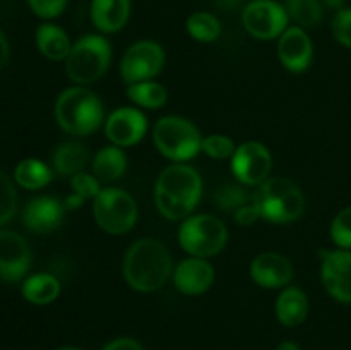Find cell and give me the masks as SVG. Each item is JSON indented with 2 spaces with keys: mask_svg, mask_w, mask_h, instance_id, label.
Wrapping results in <instances>:
<instances>
[{
  "mask_svg": "<svg viewBox=\"0 0 351 350\" xmlns=\"http://www.w3.org/2000/svg\"><path fill=\"white\" fill-rule=\"evenodd\" d=\"M171 273V256L167 247L154 239L134 242L123 257V278L139 292L158 290Z\"/></svg>",
  "mask_w": 351,
  "mask_h": 350,
  "instance_id": "cell-1",
  "label": "cell"
},
{
  "mask_svg": "<svg viewBox=\"0 0 351 350\" xmlns=\"http://www.w3.org/2000/svg\"><path fill=\"white\" fill-rule=\"evenodd\" d=\"M202 182L197 172L187 165H171L161 172L156 182L154 199L168 220H184L201 199Z\"/></svg>",
  "mask_w": 351,
  "mask_h": 350,
  "instance_id": "cell-2",
  "label": "cell"
},
{
  "mask_svg": "<svg viewBox=\"0 0 351 350\" xmlns=\"http://www.w3.org/2000/svg\"><path fill=\"white\" fill-rule=\"evenodd\" d=\"M252 205L261 218L273 223H288L300 218L304 213V194L300 189L285 177L266 178L254 192Z\"/></svg>",
  "mask_w": 351,
  "mask_h": 350,
  "instance_id": "cell-3",
  "label": "cell"
},
{
  "mask_svg": "<svg viewBox=\"0 0 351 350\" xmlns=\"http://www.w3.org/2000/svg\"><path fill=\"white\" fill-rule=\"evenodd\" d=\"M55 117L65 132L88 136L103 122V105L89 89L69 88L58 96Z\"/></svg>",
  "mask_w": 351,
  "mask_h": 350,
  "instance_id": "cell-4",
  "label": "cell"
},
{
  "mask_svg": "<svg viewBox=\"0 0 351 350\" xmlns=\"http://www.w3.org/2000/svg\"><path fill=\"white\" fill-rule=\"evenodd\" d=\"M158 151L170 160L184 161L201 151L202 137L197 127L182 117H163L153 129Z\"/></svg>",
  "mask_w": 351,
  "mask_h": 350,
  "instance_id": "cell-5",
  "label": "cell"
},
{
  "mask_svg": "<svg viewBox=\"0 0 351 350\" xmlns=\"http://www.w3.org/2000/svg\"><path fill=\"white\" fill-rule=\"evenodd\" d=\"M110 55L112 48L105 38L98 34H88L75 41L74 47L71 48L65 71L69 78L79 84L98 81L108 69Z\"/></svg>",
  "mask_w": 351,
  "mask_h": 350,
  "instance_id": "cell-6",
  "label": "cell"
},
{
  "mask_svg": "<svg viewBox=\"0 0 351 350\" xmlns=\"http://www.w3.org/2000/svg\"><path fill=\"white\" fill-rule=\"evenodd\" d=\"M228 232L219 218L213 215H197L185 220L178 232L182 247L194 257H209L225 247Z\"/></svg>",
  "mask_w": 351,
  "mask_h": 350,
  "instance_id": "cell-7",
  "label": "cell"
},
{
  "mask_svg": "<svg viewBox=\"0 0 351 350\" xmlns=\"http://www.w3.org/2000/svg\"><path fill=\"white\" fill-rule=\"evenodd\" d=\"M93 211L98 225L113 235L129 232L137 220V206L132 196L117 187L101 189L95 198Z\"/></svg>",
  "mask_w": 351,
  "mask_h": 350,
  "instance_id": "cell-8",
  "label": "cell"
},
{
  "mask_svg": "<svg viewBox=\"0 0 351 350\" xmlns=\"http://www.w3.org/2000/svg\"><path fill=\"white\" fill-rule=\"evenodd\" d=\"M245 30L259 40H273L287 31L288 12L274 0H254L242 12Z\"/></svg>",
  "mask_w": 351,
  "mask_h": 350,
  "instance_id": "cell-9",
  "label": "cell"
},
{
  "mask_svg": "<svg viewBox=\"0 0 351 350\" xmlns=\"http://www.w3.org/2000/svg\"><path fill=\"white\" fill-rule=\"evenodd\" d=\"M165 65V51L158 43L149 40L137 41L125 51L120 65L122 78L130 84L149 81L160 74Z\"/></svg>",
  "mask_w": 351,
  "mask_h": 350,
  "instance_id": "cell-10",
  "label": "cell"
},
{
  "mask_svg": "<svg viewBox=\"0 0 351 350\" xmlns=\"http://www.w3.org/2000/svg\"><path fill=\"white\" fill-rule=\"evenodd\" d=\"M273 167V158L264 144L249 141L235 150L232 156V170L240 182L247 185L263 184Z\"/></svg>",
  "mask_w": 351,
  "mask_h": 350,
  "instance_id": "cell-11",
  "label": "cell"
},
{
  "mask_svg": "<svg viewBox=\"0 0 351 350\" xmlns=\"http://www.w3.org/2000/svg\"><path fill=\"white\" fill-rule=\"evenodd\" d=\"M321 278L335 301L351 304V250H326L322 254Z\"/></svg>",
  "mask_w": 351,
  "mask_h": 350,
  "instance_id": "cell-12",
  "label": "cell"
},
{
  "mask_svg": "<svg viewBox=\"0 0 351 350\" xmlns=\"http://www.w3.org/2000/svg\"><path fill=\"white\" fill-rule=\"evenodd\" d=\"M31 266V249L23 235L10 230H0V277L17 281Z\"/></svg>",
  "mask_w": 351,
  "mask_h": 350,
  "instance_id": "cell-13",
  "label": "cell"
},
{
  "mask_svg": "<svg viewBox=\"0 0 351 350\" xmlns=\"http://www.w3.org/2000/svg\"><path fill=\"white\" fill-rule=\"evenodd\" d=\"M146 117L136 108H119L106 120V137L113 146H132L146 134Z\"/></svg>",
  "mask_w": 351,
  "mask_h": 350,
  "instance_id": "cell-14",
  "label": "cell"
},
{
  "mask_svg": "<svg viewBox=\"0 0 351 350\" xmlns=\"http://www.w3.org/2000/svg\"><path fill=\"white\" fill-rule=\"evenodd\" d=\"M278 55L280 60L288 71L302 72L311 65L312 55V41L308 34L302 27H288L280 36L278 43Z\"/></svg>",
  "mask_w": 351,
  "mask_h": 350,
  "instance_id": "cell-15",
  "label": "cell"
},
{
  "mask_svg": "<svg viewBox=\"0 0 351 350\" xmlns=\"http://www.w3.org/2000/svg\"><path fill=\"white\" fill-rule=\"evenodd\" d=\"M250 275L254 281L264 288H280L285 287L293 278V266L288 257L276 253L259 254L252 261Z\"/></svg>",
  "mask_w": 351,
  "mask_h": 350,
  "instance_id": "cell-16",
  "label": "cell"
},
{
  "mask_svg": "<svg viewBox=\"0 0 351 350\" xmlns=\"http://www.w3.org/2000/svg\"><path fill=\"white\" fill-rule=\"evenodd\" d=\"M175 287L187 295L204 294L215 281V270L202 257H189L177 266L173 273Z\"/></svg>",
  "mask_w": 351,
  "mask_h": 350,
  "instance_id": "cell-17",
  "label": "cell"
},
{
  "mask_svg": "<svg viewBox=\"0 0 351 350\" xmlns=\"http://www.w3.org/2000/svg\"><path fill=\"white\" fill-rule=\"evenodd\" d=\"M64 220V206L58 199L41 196L27 202L23 211V222L29 230L47 233L57 229Z\"/></svg>",
  "mask_w": 351,
  "mask_h": 350,
  "instance_id": "cell-18",
  "label": "cell"
},
{
  "mask_svg": "<svg viewBox=\"0 0 351 350\" xmlns=\"http://www.w3.org/2000/svg\"><path fill=\"white\" fill-rule=\"evenodd\" d=\"M130 16V0H93L91 19L98 30L115 33Z\"/></svg>",
  "mask_w": 351,
  "mask_h": 350,
  "instance_id": "cell-19",
  "label": "cell"
},
{
  "mask_svg": "<svg viewBox=\"0 0 351 350\" xmlns=\"http://www.w3.org/2000/svg\"><path fill=\"white\" fill-rule=\"evenodd\" d=\"M276 314L281 325L288 328L302 325L308 314V299L300 288L290 287L281 292L276 301Z\"/></svg>",
  "mask_w": 351,
  "mask_h": 350,
  "instance_id": "cell-20",
  "label": "cell"
},
{
  "mask_svg": "<svg viewBox=\"0 0 351 350\" xmlns=\"http://www.w3.org/2000/svg\"><path fill=\"white\" fill-rule=\"evenodd\" d=\"M36 45L50 60H62L71 54V41L65 31L55 24H41L36 30Z\"/></svg>",
  "mask_w": 351,
  "mask_h": 350,
  "instance_id": "cell-21",
  "label": "cell"
},
{
  "mask_svg": "<svg viewBox=\"0 0 351 350\" xmlns=\"http://www.w3.org/2000/svg\"><path fill=\"white\" fill-rule=\"evenodd\" d=\"M127 167L125 153L119 146L103 148L96 153L95 161H93V170L95 177L99 182H113L122 177Z\"/></svg>",
  "mask_w": 351,
  "mask_h": 350,
  "instance_id": "cell-22",
  "label": "cell"
},
{
  "mask_svg": "<svg viewBox=\"0 0 351 350\" xmlns=\"http://www.w3.org/2000/svg\"><path fill=\"white\" fill-rule=\"evenodd\" d=\"M60 294V281L48 273L33 275L23 285V295L27 302L45 305L53 302Z\"/></svg>",
  "mask_w": 351,
  "mask_h": 350,
  "instance_id": "cell-23",
  "label": "cell"
},
{
  "mask_svg": "<svg viewBox=\"0 0 351 350\" xmlns=\"http://www.w3.org/2000/svg\"><path fill=\"white\" fill-rule=\"evenodd\" d=\"M89 153L82 144L64 143L53 153V170L60 175H75L86 167Z\"/></svg>",
  "mask_w": 351,
  "mask_h": 350,
  "instance_id": "cell-24",
  "label": "cell"
},
{
  "mask_svg": "<svg viewBox=\"0 0 351 350\" xmlns=\"http://www.w3.org/2000/svg\"><path fill=\"white\" fill-rule=\"evenodd\" d=\"M14 178L24 189H40L51 180V170L36 158L23 160L14 170Z\"/></svg>",
  "mask_w": 351,
  "mask_h": 350,
  "instance_id": "cell-25",
  "label": "cell"
},
{
  "mask_svg": "<svg viewBox=\"0 0 351 350\" xmlns=\"http://www.w3.org/2000/svg\"><path fill=\"white\" fill-rule=\"evenodd\" d=\"M287 12L300 27L317 26L324 16L322 0H287Z\"/></svg>",
  "mask_w": 351,
  "mask_h": 350,
  "instance_id": "cell-26",
  "label": "cell"
},
{
  "mask_svg": "<svg viewBox=\"0 0 351 350\" xmlns=\"http://www.w3.org/2000/svg\"><path fill=\"white\" fill-rule=\"evenodd\" d=\"M129 98L144 108H160L167 102V89L154 81L136 82L127 91Z\"/></svg>",
  "mask_w": 351,
  "mask_h": 350,
  "instance_id": "cell-27",
  "label": "cell"
},
{
  "mask_svg": "<svg viewBox=\"0 0 351 350\" xmlns=\"http://www.w3.org/2000/svg\"><path fill=\"white\" fill-rule=\"evenodd\" d=\"M187 31L194 40L209 43L221 34V24L213 14L194 12L187 19Z\"/></svg>",
  "mask_w": 351,
  "mask_h": 350,
  "instance_id": "cell-28",
  "label": "cell"
},
{
  "mask_svg": "<svg viewBox=\"0 0 351 350\" xmlns=\"http://www.w3.org/2000/svg\"><path fill=\"white\" fill-rule=\"evenodd\" d=\"M215 205L223 211H237L247 205V192L235 184H225L215 192Z\"/></svg>",
  "mask_w": 351,
  "mask_h": 350,
  "instance_id": "cell-29",
  "label": "cell"
},
{
  "mask_svg": "<svg viewBox=\"0 0 351 350\" xmlns=\"http://www.w3.org/2000/svg\"><path fill=\"white\" fill-rule=\"evenodd\" d=\"M17 209V192L5 172L0 170V225L9 222Z\"/></svg>",
  "mask_w": 351,
  "mask_h": 350,
  "instance_id": "cell-30",
  "label": "cell"
},
{
  "mask_svg": "<svg viewBox=\"0 0 351 350\" xmlns=\"http://www.w3.org/2000/svg\"><path fill=\"white\" fill-rule=\"evenodd\" d=\"M331 239L339 249L351 250V206L341 209L331 225Z\"/></svg>",
  "mask_w": 351,
  "mask_h": 350,
  "instance_id": "cell-31",
  "label": "cell"
},
{
  "mask_svg": "<svg viewBox=\"0 0 351 350\" xmlns=\"http://www.w3.org/2000/svg\"><path fill=\"white\" fill-rule=\"evenodd\" d=\"M201 150L204 151L208 156L216 158V160H226V158L233 156L235 153V143L230 137L221 136V134H213L202 139Z\"/></svg>",
  "mask_w": 351,
  "mask_h": 350,
  "instance_id": "cell-32",
  "label": "cell"
},
{
  "mask_svg": "<svg viewBox=\"0 0 351 350\" xmlns=\"http://www.w3.org/2000/svg\"><path fill=\"white\" fill-rule=\"evenodd\" d=\"M332 34L343 47L351 48V9H341L332 17Z\"/></svg>",
  "mask_w": 351,
  "mask_h": 350,
  "instance_id": "cell-33",
  "label": "cell"
},
{
  "mask_svg": "<svg viewBox=\"0 0 351 350\" xmlns=\"http://www.w3.org/2000/svg\"><path fill=\"white\" fill-rule=\"evenodd\" d=\"M72 189H74V194L81 196L82 199L96 198L101 192L98 178L89 174H84V172L72 175Z\"/></svg>",
  "mask_w": 351,
  "mask_h": 350,
  "instance_id": "cell-34",
  "label": "cell"
},
{
  "mask_svg": "<svg viewBox=\"0 0 351 350\" xmlns=\"http://www.w3.org/2000/svg\"><path fill=\"white\" fill-rule=\"evenodd\" d=\"M31 10L41 19H51L64 12L67 0H27Z\"/></svg>",
  "mask_w": 351,
  "mask_h": 350,
  "instance_id": "cell-35",
  "label": "cell"
},
{
  "mask_svg": "<svg viewBox=\"0 0 351 350\" xmlns=\"http://www.w3.org/2000/svg\"><path fill=\"white\" fill-rule=\"evenodd\" d=\"M257 218H261V215L252 202H250V205L242 206V208L235 211V220L237 223H240V225H252Z\"/></svg>",
  "mask_w": 351,
  "mask_h": 350,
  "instance_id": "cell-36",
  "label": "cell"
},
{
  "mask_svg": "<svg viewBox=\"0 0 351 350\" xmlns=\"http://www.w3.org/2000/svg\"><path fill=\"white\" fill-rule=\"evenodd\" d=\"M103 350H144V347L132 338H117L110 342Z\"/></svg>",
  "mask_w": 351,
  "mask_h": 350,
  "instance_id": "cell-37",
  "label": "cell"
},
{
  "mask_svg": "<svg viewBox=\"0 0 351 350\" xmlns=\"http://www.w3.org/2000/svg\"><path fill=\"white\" fill-rule=\"evenodd\" d=\"M9 62V41H7L5 34L0 31V71L7 65Z\"/></svg>",
  "mask_w": 351,
  "mask_h": 350,
  "instance_id": "cell-38",
  "label": "cell"
},
{
  "mask_svg": "<svg viewBox=\"0 0 351 350\" xmlns=\"http://www.w3.org/2000/svg\"><path fill=\"white\" fill-rule=\"evenodd\" d=\"M213 2L221 10H235L242 5L243 0H213Z\"/></svg>",
  "mask_w": 351,
  "mask_h": 350,
  "instance_id": "cell-39",
  "label": "cell"
},
{
  "mask_svg": "<svg viewBox=\"0 0 351 350\" xmlns=\"http://www.w3.org/2000/svg\"><path fill=\"white\" fill-rule=\"evenodd\" d=\"M82 202H84V199H82L81 196L72 194V196H69L67 199H65V208H69V209L79 208V206H81Z\"/></svg>",
  "mask_w": 351,
  "mask_h": 350,
  "instance_id": "cell-40",
  "label": "cell"
},
{
  "mask_svg": "<svg viewBox=\"0 0 351 350\" xmlns=\"http://www.w3.org/2000/svg\"><path fill=\"white\" fill-rule=\"evenodd\" d=\"M322 3H324L328 9H332V10L345 9V0H322Z\"/></svg>",
  "mask_w": 351,
  "mask_h": 350,
  "instance_id": "cell-41",
  "label": "cell"
},
{
  "mask_svg": "<svg viewBox=\"0 0 351 350\" xmlns=\"http://www.w3.org/2000/svg\"><path fill=\"white\" fill-rule=\"evenodd\" d=\"M276 350H300V347H298L295 342H290V340H287V342H281L280 345L276 347Z\"/></svg>",
  "mask_w": 351,
  "mask_h": 350,
  "instance_id": "cell-42",
  "label": "cell"
},
{
  "mask_svg": "<svg viewBox=\"0 0 351 350\" xmlns=\"http://www.w3.org/2000/svg\"><path fill=\"white\" fill-rule=\"evenodd\" d=\"M58 350H82V349H77V347H60Z\"/></svg>",
  "mask_w": 351,
  "mask_h": 350,
  "instance_id": "cell-43",
  "label": "cell"
}]
</instances>
